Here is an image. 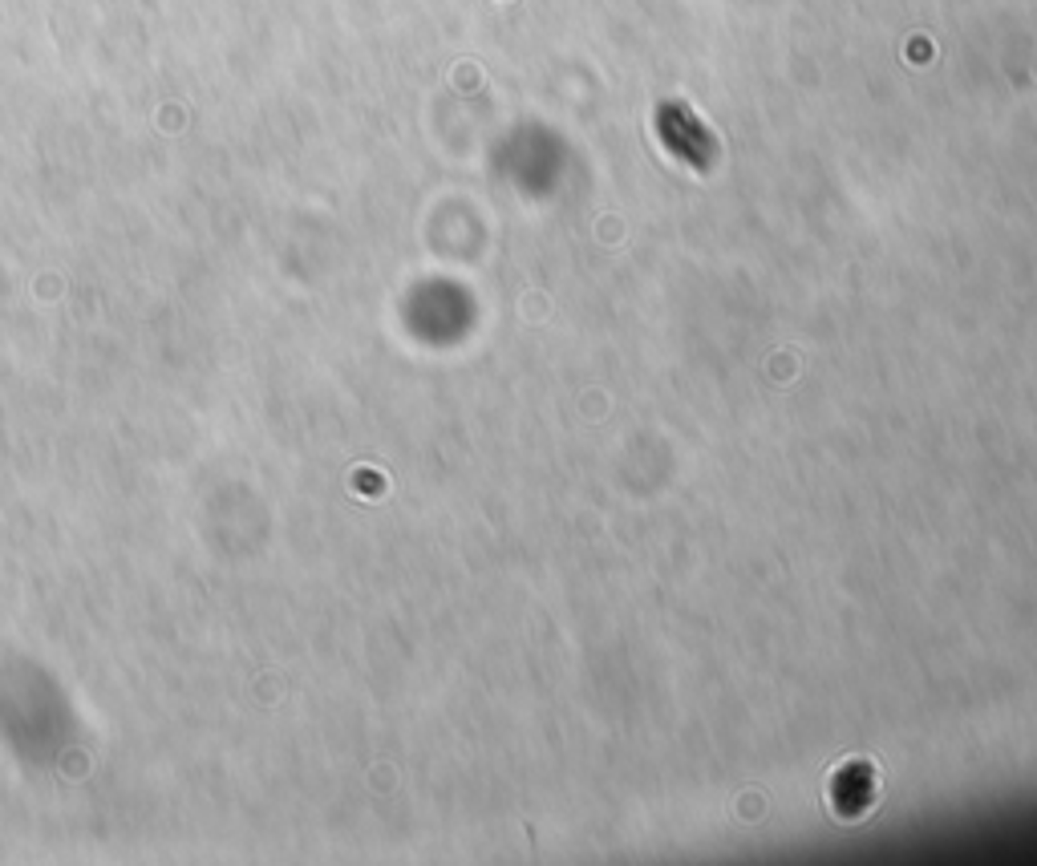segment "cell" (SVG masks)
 Returning <instances> with one entry per match:
<instances>
[{
  "label": "cell",
  "instance_id": "obj_1",
  "mask_svg": "<svg viewBox=\"0 0 1037 866\" xmlns=\"http://www.w3.org/2000/svg\"><path fill=\"white\" fill-rule=\"evenodd\" d=\"M847 793H859L863 806L876 801V770H871L868 761H847L831 778V806H839Z\"/></svg>",
  "mask_w": 1037,
  "mask_h": 866
}]
</instances>
